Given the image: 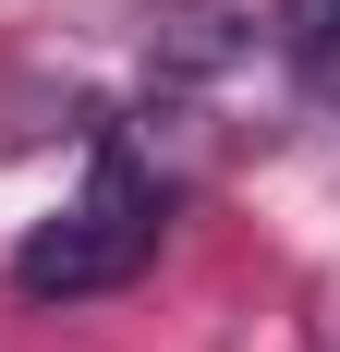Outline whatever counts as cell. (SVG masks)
<instances>
[{"label": "cell", "instance_id": "cell-1", "mask_svg": "<svg viewBox=\"0 0 340 352\" xmlns=\"http://www.w3.org/2000/svg\"><path fill=\"white\" fill-rule=\"evenodd\" d=\"M146 255H158V182H146L134 158H109L61 219H36V231H25L12 292H36V304H85V292L146 280Z\"/></svg>", "mask_w": 340, "mask_h": 352}, {"label": "cell", "instance_id": "cell-2", "mask_svg": "<svg viewBox=\"0 0 340 352\" xmlns=\"http://www.w3.org/2000/svg\"><path fill=\"white\" fill-rule=\"evenodd\" d=\"M146 61H158V73H195V85L231 73L243 61V12H231V0H146Z\"/></svg>", "mask_w": 340, "mask_h": 352}, {"label": "cell", "instance_id": "cell-3", "mask_svg": "<svg viewBox=\"0 0 340 352\" xmlns=\"http://www.w3.org/2000/svg\"><path fill=\"white\" fill-rule=\"evenodd\" d=\"M268 36H279V61L304 73V85H340V0H279Z\"/></svg>", "mask_w": 340, "mask_h": 352}]
</instances>
